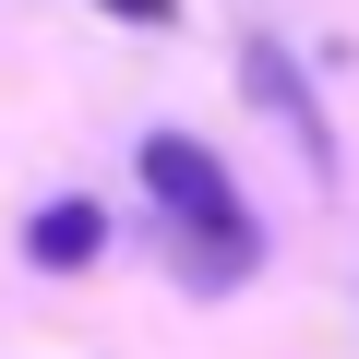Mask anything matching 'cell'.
<instances>
[{"mask_svg": "<svg viewBox=\"0 0 359 359\" xmlns=\"http://www.w3.org/2000/svg\"><path fill=\"white\" fill-rule=\"evenodd\" d=\"M144 192H156V216L180 228V264H192V287H228V276H252V216H240V180L192 144V132H144Z\"/></svg>", "mask_w": 359, "mask_h": 359, "instance_id": "cell-1", "label": "cell"}, {"mask_svg": "<svg viewBox=\"0 0 359 359\" xmlns=\"http://www.w3.org/2000/svg\"><path fill=\"white\" fill-rule=\"evenodd\" d=\"M108 252V216L72 192V204H36V228H25V264H48V276H72V264H96Z\"/></svg>", "mask_w": 359, "mask_h": 359, "instance_id": "cell-2", "label": "cell"}, {"mask_svg": "<svg viewBox=\"0 0 359 359\" xmlns=\"http://www.w3.org/2000/svg\"><path fill=\"white\" fill-rule=\"evenodd\" d=\"M96 13H120V25H168L180 0H96Z\"/></svg>", "mask_w": 359, "mask_h": 359, "instance_id": "cell-3", "label": "cell"}]
</instances>
